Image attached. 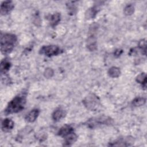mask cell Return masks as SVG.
I'll list each match as a JSON object with an SVG mask.
<instances>
[{
	"label": "cell",
	"instance_id": "obj_3",
	"mask_svg": "<svg viewBox=\"0 0 147 147\" xmlns=\"http://www.w3.org/2000/svg\"><path fill=\"white\" fill-rule=\"evenodd\" d=\"M113 123L114 121L111 118L107 116L102 115L90 118L84 124L86 125L88 127L94 129L102 125H111Z\"/></svg>",
	"mask_w": 147,
	"mask_h": 147
},
{
	"label": "cell",
	"instance_id": "obj_21",
	"mask_svg": "<svg viewBox=\"0 0 147 147\" xmlns=\"http://www.w3.org/2000/svg\"><path fill=\"white\" fill-rule=\"evenodd\" d=\"M138 47L142 51V53L145 55H146V41L143 39L140 41L138 44Z\"/></svg>",
	"mask_w": 147,
	"mask_h": 147
},
{
	"label": "cell",
	"instance_id": "obj_22",
	"mask_svg": "<svg viewBox=\"0 0 147 147\" xmlns=\"http://www.w3.org/2000/svg\"><path fill=\"white\" fill-rule=\"evenodd\" d=\"M44 75L46 78H50L53 75V71L51 68H47L44 72Z\"/></svg>",
	"mask_w": 147,
	"mask_h": 147
},
{
	"label": "cell",
	"instance_id": "obj_16",
	"mask_svg": "<svg viewBox=\"0 0 147 147\" xmlns=\"http://www.w3.org/2000/svg\"><path fill=\"white\" fill-rule=\"evenodd\" d=\"M78 136L77 135L74 133L70 136L64 138V142L63 144L64 146H71L72 144H74L77 140Z\"/></svg>",
	"mask_w": 147,
	"mask_h": 147
},
{
	"label": "cell",
	"instance_id": "obj_8",
	"mask_svg": "<svg viewBox=\"0 0 147 147\" xmlns=\"http://www.w3.org/2000/svg\"><path fill=\"white\" fill-rule=\"evenodd\" d=\"M74 133V128L69 125H65L62 126L57 132V135L65 138Z\"/></svg>",
	"mask_w": 147,
	"mask_h": 147
},
{
	"label": "cell",
	"instance_id": "obj_7",
	"mask_svg": "<svg viewBox=\"0 0 147 147\" xmlns=\"http://www.w3.org/2000/svg\"><path fill=\"white\" fill-rule=\"evenodd\" d=\"M134 141L133 138L131 137H121L115 141L110 143L109 145L112 146H127L132 145L134 144Z\"/></svg>",
	"mask_w": 147,
	"mask_h": 147
},
{
	"label": "cell",
	"instance_id": "obj_17",
	"mask_svg": "<svg viewBox=\"0 0 147 147\" xmlns=\"http://www.w3.org/2000/svg\"><path fill=\"white\" fill-rule=\"evenodd\" d=\"M121 74V71L117 67H112L108 71V75L111 78H118Z\"/></svg>",
	"mask_w": 147,
	"mask_h": 147
},
{
	"label": "cell",
	"instance_id": "obj_19",
	"mask_svg": "<svg viewBox=\"0 0 147 147\" xmlns=\"http://www.w3.org/2000/svg\"><path fill=\"white\" fill-rule=\"evenodd\" d=\"M146 102L145 98L143 97H137L132 101V105L134 106H141L144 105Z\"/></svg>",
	"mask_w": 147,
	"mask_h": 147
},
{
	"label": "cell",
	"instance_id": "obj_14",
	"mask_svg": "<svg viewBox=\"0 0 147 147\" xmlns=\"http://www.w3.org/2000/svg\"><path fill=\"white\" fill-rule=\"evenodd\" d=\"M11 67V63L9 59L5 58L3 59L1 62V73L2 74H6L10 69Z\"/></svg>",
	"mask_w": 147,
	"mask_h": 147
},
{
	"label": "cell",
	"instance_id": "obj_23",
	"mask_svg": "<svg viewBox=\"0 0 147 147\" xmlns=\"http://www.w3.org/2000/svg\"><path fill=\"white\" fill-rule=\"evenodd\" d=\"M123 52V51L122 49H117L115 51L114 55L115 57H119Z\"/></svg>",
	"mask_w": 147,
	"mask_h": 147
},
{
	"label": "cell",
	"instance_id": "obj_2",
	"mask_svg": "<svg viewBox=\"0 0 147 147\" xmlns=\"http://www.w3.org/2000/svg\"><path fill=\"white\" fill-rule=\"evenodd\" d=\"M17 41V36L11 33L1 34V51L2 54L6 55L10 53L14 49Z\"/></svg>",
	"mask_w": 147,
	"mask_h": 147
},
{
	"label": "cell",
	"instance_id": "obj_12",
	"mask_svg": "<svg viewBox=\"0 0 147 147\" xmlns=\"http://www.w3.org/2000/svg\"><path fill=\"white\" fill-rule=\"evenodd\" d=\"M40 113V111L37 109L31 110L25 117V119L29 122H33L37 118Z\"/></svg>",
	"mask_w": 147,
	"mask_h": 147
},
{
	"label": "cell",
	"instance_id": "obj_13",
	"mask_svg": "<svg viewBox=\"0 0 147 147\" xmlns=\"http://www.w3.org/2000/svg\"><path fill=\"white\" fill-rule=\"evenodd\" d=\"M65 115L64 110L61 108H58L56 109L52 114V119L55 121H58L63 118Z\"/></svg>",
	"mask_w": 147,
	"mask_h": 147
},
{
	"label": "cell",
	"instance_id": "obj_1",
	"mask_svg": "<svg viewBox=\"0 0 147 147\" xmlns=\"http://www.w3.org/2000/svg\"><path fill=\"white\" fill-rule=\"evenodd\" d=\"M26 100V95L24 94L15 96L8 103L6 108L5 109V114L9 115L22 111L24 109Z\"/></svg>",
	"mask_w": 147,
	"mask_h": 147
},
{
	"label": "cell",
	"instance_id": "obj_15",
	"mask_svg": "<svg viewBox=\"0 0 147 147\" xmlns=\"http://www.w3.org/2000/svg\"><path fill=\"white\" fill-rule=\"evenodd\" d=\"M61 15L59 13H56L51 15L49 17V22L52 27L56 26L60 21Z\"/></svg>",
	"mask_w": 147,
	"mask_h": 147
},
{
	"label": "cell",
	"instance_id": "obj_10",
	"mask_svg": "<svg viewBox=\"0 0 147 147\" xmlns=\"http://www.w3.org/2000/svg\"><path fill=\"white\" fill-rule=\"evenodd\" d=\"M14 122L9 118L4 119L2 121L1 128H2V130L4 131H9L13 129V128L14 127Z\"/></svg>",
	"mask_w": 147,
	"mask_h": 147
},
{
	"label": "cell",
	"instance_id": "obj_9",
	"mask_svg": "<svg viewBox=\"0 0 147 147\" xmlns=\"http://www.w3.org/2000/svg\"><path fill=\"white\" fill-rule=\"evenodd\" d=\"M14 7V5L12 1H6L2 2L1 5V15H6Z\"/></svg>",
	"mask_w": 147,
	"mask_h": 147
},
{
	"label": "cell",
	"instance_id": "obj_6",
	"mask_svg": "<svg viewBox=\"0 0 147 147\" xmlns=\"http://www.w3.org/2000/svg\"><path fill=\"white\" fill-rule=\"evenodd\" d=\"M83 103L87 109L90 110H95L100 105V100L95 94H91L87 96L83 100Z\"/></svg>",
	"mask_w": 147,
	"mask_h": 147
},
{
	"label": "cell",
	"instance_id": "obj_5",
	"mask_svg": "<svg viewBox=\"0 0 147 147\" xmlns=\"http://www.w3.org/2000/svg\"><path fill=\"white\" fill-rule=\"evenodd\" d=\"M63 52V51L59 47L55 45H44L41 47L39 51V53L40 54L44 55L48 57L57 56Z\"/></svg>",
	"mask_w": 147,
	"mask_h": 147
},
{
	"label": "cell",
	"instance_id": "obj_18",
	"mask_svg": "<svg viewBox=\"0 0 147 147\" xmlns=\"http://www.w3.org/2000/svg\"><path fill=\"white\" fill-rule=\"evenodd\" d=\"M136 80L137 82L138 83L141 84L142 86L144 88V89L146 88V76L145 73H141L140 75H138L136 79Z\"/></svg>",
	"mask_w": 147,
	"mask_h": 147
},
{
	"label": "cell",
	"instance_id": "obj_4",
	"mask_svg": "<svg viewBox=\"0 0 147 147\" xmlns=\"http://www.w3.org/2000/svg\"><path fill=\"white\" fill-rule=\"evenodd\" d=\"M98 29V24L94 22L89 28L88 36L87 40V47L90 51H94L97 48L96 33Z\"/></svg>",
	"mask_w": 147,
	"mask_h": 147
},
{
	"label": "cell",
	"instance_id": "obj_20",
	"mask_svg": "<svg viewBox=\"0 0 147 147\" xmlns=\"http://www.w3.org/2000/svg\"><path fill=\"white\" fill-rule=\"evenodd\" d=\"M134 11V7L132 4H129L126 6L124 9V14L126 16H131Z\"/></svg>",
	"mask_w": 147,
	"mask_h": 147
},
{
	"label": "cell",
	"instance_id": "obj_11",
	"mask_svg": "<svg viewBox=\"0 0 147 147\" xmlns=\"http://www.w3.org/2000/svg\"><path fill=\"white\" fill-rule=\"evenodd\" d=\"M99 5H94L93 7L89 9L86 13V18L87 19L94 18L100 10Z\"/></svg>",
	"mask_w": 147,
	"mask_h": 147
}]
</instances>
